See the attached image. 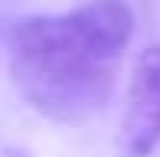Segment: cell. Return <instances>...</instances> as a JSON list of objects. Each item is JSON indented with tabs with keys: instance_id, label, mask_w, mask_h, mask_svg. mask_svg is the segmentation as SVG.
<instances>
[{
	"instance_id": "cell-1",
	"label": "cell",
	"mask_w": 160,
	"mask_h": 157,
	"mask_svg": "<svg viewBox=\"0 0 160 157\" xmlns=\"http://www.w3.org/2000/svg\"><path fill=\"white\" fill-rule=\"evenodd\" d=\"M134 13L124 0H85L62 17L10 26V75L39 115L78 124L105 108L124 56Z\"/></svg>"
},
{
	"instance_id": "cell-2",
	"label": "cell",
	"mask_w": 160,
	"mask_h": 157,
	"mask_svg": "<svg viewBox=\"0 0 160 157\" xmlns=\"http://www.w3.org/2000/svg\"><path fill=\"white\" fill-rule=\"evenodd\" d=\"M160 144V46L141 53L121 111V151L147 157Z\"/></svg>"
}]
</instances>
